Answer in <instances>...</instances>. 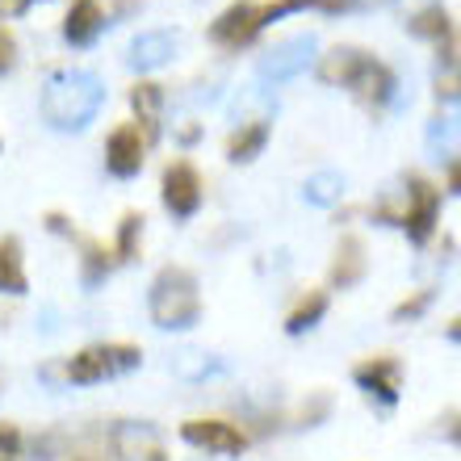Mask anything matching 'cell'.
I'll return each instance as SVG.
<instances>
[{"label": "cell", "instance_id": "obj_23", "mask_svg": "<svg viewBox=\"0 0 461 461\" xmlns=\"http://www.w3.org/2000/svg\"><path fill=\"white\" fill-rule=\"evenodd\" d=\"M323 315H328V294L311 290V294H303V298L294 303V311L285 315V331H290V336H303V331L319 328V319Z\"/></svg>", "mask_w": 461, "mask_h": 461}, {"label": "cell", "instance_id": "obj_20", "mask_svg": "<svg viewBox=\"0 0 461 461\" xmlns=\"http://www.w3.org/2000/svg\"><path fill=\"white\" fill-rule=\"evenodd\" d=\"M424 139L437 156H461V101L449 105V110H440L437 118L428 122Z\"/></svg>", "mask_w": 461, "mask_h": 461}, {"label": "cell", "instance_id": "obj_17", "mask_svg": "<svg viewBox=\"0 0 461 461\" xmlns=\"http://www.w3.org/2000/svg\"><path fill=\"white\" fill-rule=\"evenodd\" d=\"M365 268H369L365 243L357 235H344L340 248H336V260H331V290H352L365 277Z\"/></svg>", "mask_w": 461, "mask_h": 461}, {"label": "cell", "instance_id": "obj_6", "mask_svg": "<svg viewBox=\"0 0 461 461\" xmlns=\"http://www.w3.org/2000/svg\"><path fill=\"white\" fill-rule=\"evenodd\" d=\"M159 202L172 219H194L202 210V172L189 159H172L159 181Z\"/></svg>", "mask_w": 461, "mask_h": 461}, {"label": "cell", "instance_id": "obj_2", "mask_svg": "<svg viewBox=\"0 0 461 461\" xmlns=\"http://www.w3.org/2000/svg\"><path fill=\"white\" fill-rule=\"evenodd\" d=\"M147 315L159 331H189L202 319L197 277L181 265H164L147 290Z\"/></svg>", "mask_w": 461, "mask_h": 461}, {"label": "cell", "instance_id": "obj_5", "mask_svg": "<svg viewBox=\"0 0 461 461\" xmlns=\"http://www.w3.org/2000/svg\"><path fill=\"white\" fill-rule=\"evenodd\" d=\"M315 59H319V55H315V34H294V38L273 42V47L260 55L256 72H260V80L285 85V80H294V76H303Z\"/></svg>", "mask_w": 461, "mask_h": 461}, {"label": "cell", "instance_id": "obj_9", "mask_svg": "<svg viewBox=\"0 0 461 461\" xmlns=\"http://www.w3.org/2000/svg\"><path fill=\"white\" fill-rule=\"evenodd\" d=\"M110 449L118 461H168L164 457V437L147 420H122V424H113Z\"/></svg>", "mask_w": 461, "mask_h": 461}, {"label": "cell", "instance_id": "obj_34", "mask_svg": "<svg viewBox=\"0 0 461 461\" xmlns=\"http://www.w3.org/2000/svg\"><path fill=\"white\" fill-rule=\"evenodd\" d=\"M30 9V0H0V17L9 22V17H22V13Z\"/></svg>", "mask_w": 461, "mask_h": 461}, {"label": "cell", "instance_id": "obj_10", "mask_svg": "<svg viewBox=\"0 0 461 461\" xmlns=\"http://www.w3.org/2000/svg\"><path fill=\"white\" fill-rule=\"evenodd\" d=\"M143 159H147V139L139 134V126L134 122L113 126L110 139H105V168H110V176L131 181V176L143 172Z\"/></svg>", "mask_w": 461, "mask_h": 461}, {"label": "cell", "instance_id": "obj_16", "mask_svg": "<svg viewBox=\"0 0 461 461\" xmlns=\"http://www.w3.org/2000/svg\"><path fill=\"white\" fill-rule=\"evenodd\" d=\"M268 134H273V118L240 122V131L227 139V159H230V164H252V159L265 151Z\"/></svg>", "mask_w": 461, "mask_h": 461}, {"label": "cell", "instance_id": "obj_7", "mask_svg": "<svg viewBox=\"0 0 461 461\" xmlns=\"http://www.w3.org/2000/svg\"><path fill=\"white\" fill-rule=\"evenodd\" d=\"M265 34V22H260V0H235L210 22V42H219L227 50H240L248 42Z\"/></svg>", "mask_w": 461, "mask_h": 461}, {"label": "cell", "instance_id": "obj_33", "mask_svg": "<svg viewBox=\"0 0 461 461\" xmlns=\"http://www.w3.org/2000/svg\"><path fill=\"white\" fill-rule=\"evenodd\" d=\"M47 230H55V235H68V240L76 235L72 222H68V214H59V210H50V214H47Z\"/></svg>", "mask_w": 461, "mask_h": 461}, {"label": "cell", "instance_id": "obj_3", "mask_svg": "<svg viewBox=\"0 0 461 461\" xmlns=\"http://www.w3.org/2000/svg\"><path fill=\"white\" fill-rule=\"evenodd\" d=\"M139 365H143V348H134V344H93V348H80L76 357L63 361V382L97 386L105 377H122Z\"/></svg>", "mask_w": 461, "mask_h": 461}, {"label": "cell", "instance_id": "obj_18", "mask_svg": "<svg viewBox=\"0 0 461 461\" xmlns=\"http://www.w3.org/2000/svg\"><path fill=\"white\" fill-rule=\"evenodd\" d=\"M131 110L139 113V122H143V139L147 147L159 139V113H164V88L151 85V80H139V85L131 88Z\"/></svg>", "mask_w": 461, "mask_h": 461}, {"label": "cell", "instance_id": "obj_27", "mask_svg": "<svg viewBox=\"0 0 461 461\" xmlns=\"http://www.w3.org/2000/svg\"><path fill=\"white\" fill-rule=\"evenodd\" d=\"M428 303H432V290H415L411 298H402L399 306H394V323H411V319H420L428 311Z\"/></svg>", "mask_w": 461, "mask_h": 461}, {"label": "cell", "instance_id": "obj_29", "mask_svg": "<svg viewBox=\"0 0 461 461\" xmlns=\"http://www.w3.org/2000/svg\"><path fill=\"white\" fill-rule=\"evenodd\" d=\"M55 457H63V437L59 432H42L30 445V461H55Z\"/></svg>", "mask_w": 461, "mask_h": 461}, {"label": "cell", "instance_id": "obj_28", "mask_svg": "<svg viewBox=\"0 0 461 461\" xmlns=\"http://www.w3.org/2000/svg\"><path fill=\"white\" fill-rule=\"evenodd\" d=\"M25 457V437L17 424H0V461H22Z\"/></svg>", "mask_w": 461, "mask_h": 461}, {"label": "cell", "instance_id": "obj_11", "mask_svg": "<svg viewBox=\"0 0 461 461\" xmlns=\"http://www.w3.org/2000/svg\"><path fill=\"white\" fill-rule=\"evenodd\" d=\"M352 382H357L369 399L394 407L402 394V365L394 361V357H369V361H361L352 369Z\"/></svg>", "mask_w": 461, "mask_h": 461}, {"label": "cell", "instance_id": "obj_1", "mask_svg": "<svg viewBox=\"0 0 461 461\" xmlns=\"http://www.w3.org/2000/svg\"><path fill=\"white\" fill-rule=\"evenodd\" d=\"M101 105H105V85H101V76L85 72V68L55 72L42 88V101H38L42 122L50 131H85Z\"/></svg>", "mask_w": 461, "mask_h": 461}, {"label": "cell", "instance_id": "obj_38", "mask_svg": "<svg viewBox=\"0 0 461 461\" xmlns=\"http://www.w3.org/2000/svg\"><path fill=\"white\" fill-rule=\"evenodd\" d=\"M390 0H357V9H386Z\"/></svg>", "mask_w": 461, "mask_h": 461}, {"label": "cell", "instance_id": "obj_4", "mask_svg": "<svg viewBox=\"0 0 461 461\" xmlns=\"http://www.w3.org/2000/svg\"><path fill=\"white\" fill-rule=\"evenodd\" d=\"M440 222V189L424 176H407V202L399 210V227L407 230V240L424 248L432 235H437Z\"/></svg>", "mask_w": 461, "mask_h": 461}, {"label": "cell", "instance_id": "obj_8", "mask_svg": "<svg viewBox=\"0 0 461 461\" xmlns=\"http://www.w3.org/2000/svg\"><path fill=\"white\" fill-rule=\"evenodd\" d=\"M181 440L194 449L219 453V457H240L248 449V432L227 420H185L181 424Z\"/></svg>", "mask_w": 461, "mask_h": 461}, {"label": "cell", "instance_id": "obj_15", "mask_svg": "<svg viewBox=\"0 0 461 461\" xmlns=\"http://www.w3.org/2000/svg\"><path fill=\"white\" fill-rule=\"evenodd\" d=\"M105 30V9H101V0H72V9L63 17V38L72 42V47H93Z\"/></svg>", "mask_w": 461, "mask_h": 461}, {"label": "cell", "instance_id": "obj_35", "mask_svg": "<svg viewBox=\"0 0 461 461\" xmlns=\"http://www.w3.org/2000/svg\"><path fill=\"white\" fill-rule=\"evenodd\" d=\"M315 9H323V13H348V9H357V0H315Z\"/></svg>", "mask_w": 461, "mask_h": 461}, {"label": "cell", "instance_id": "obj_30", "mask_svg": "<svg viewBox=\"0 0 461 461\" xmlns=\"http://www.w3.org/2000/svg\"><path fill=\"white\" fill-rule=\"evenodd\" d=\"M13 63H17V38L0 25V76L13 72Z\"/></svg>", "mask_w": 461, "mask_h": 461}, {"label": "cell", "instance_id": "obj_13", "mask_svg": "<svg viewBox=\"0 0 461 461\" xmlns=\"http://www.w3.org/2000/svg\"><path fill=\"white\" fill-rule=\"evenodd\" d=\"M374 59L369 50H361V47H331L328 55H319V63H315V72H319V80L323 85H331V88H348L357 76H361V68Z\"/></svg>", "mask_w": 461, "mask_h": 461}, {"label": "cell", "instance_id": "obj_31", "mask_svg": "<svg viewBox=\"0 0 461 461\" xmlns=\"http://www.w3.org/2000/svg\"><path fill=\"white\" fill-rule=\"evenodd\" d=\"M323 415H328V399H323V394H315V399H311V402L303 407V424H306V428H315L319 420H323Z\"/></svg>", "mask_w": 461, "mask_h": 461}, {"label": "cell", "instance_id": "obj_36", "mask_svg": "<svg viewBox=\"0 0 461 461\" xmlns=\"http://www.w3.org/2000/svg\"><path fill=\"white\" fill-rule=\"evenodd\" d=\"M449 194L461 197V156L449 159Z\"/></svg>", "mask_w": 461, "mask_h": 461}, {"label": "cell", "instance_id": "obj_24", "mask_svg": "<svg viewBox=\"0 0 461 461\" xmlns=\"http://www.w3.org/2000/svg\"><path fill=\"white\" fill-rule=\"evenodd\" d=\"M168 369H172L176 377H181V382H206L210 374H219L222 365L214 361V357H206V352L185 348V352H176V357L168 361Z\"/></svg>", "mask_w": 461, "mask_h": 461}, {"label": "cell", "instance_id": "obj_39", "mask_svg": "<svg viewBox=\"0 0 461 461\" xmlns=\"http://www.w3.org/2000/svg\"><path fill=\"white\" fill-rule=\"evenodd\" d=\"M72 461H105V453H80V457H72Z\"/></svg>", "mask_w": 461, "mask_h": 461}, {"label": "cell", "instance_id": "obj_25", "mask_svg": "<svg viewBox=\"0 0 461 461\" xmlns=\"http://www.w3.org/2000/svg\"><path fill=\"white\" fill-rule=\"evenodd\" d=\"M303 197L311 206H336L344 197V176L340 172H315V176H306Z\"/></svg>", "mask_w": 461, "mask_h": 461}, {"label": "cell", "instance_id": "obj_12", "mask_svg": "<svg viewBox=\"0 0 461 461\" xmlns=\"http://www.w3.org/2000/svg\"><path fill=\"white\" fill-rule=\"evenodd\" d=\"M352 97L361 101L365 110H386L390 105V97H394V88H399V80H394V72H390L386 63L382 59H369L361 68V76H357V80H352Z\"/></svg>", "mask_w": 461, "mask_h": 461}, {"label": "cell", "instance_id": "obj_21", "mask_svg": "<svg viewBox=\"0 0 461 461\" xmlns=\"http://www.w3.org/2000/svg\"><path fill=\"white\" fill-rule=\"evenodd\" d=\"M113 248H105V243L97 240H85V256H80V285H85L88 294L101 290L105 285V277L113 273Z\"/></svg>", "mask_w": 461, "mask_h": 461}, {"label": "cell", "instance_id": "obj_22", "mask_svg": "<svg viewBox=\"0 0 461 461\" xmlns=\"http://www.w3.org/2000/svg\"><path fill=\"white\" fill-rule=\"evenodd\" d=\"M407 30H411L415 38L437 42V47L453 42V22H449V13H445V5H424V9H420L411 22H407Z\"/></svg>", "mask_w": 461, "mask_h": 461}, {"label": "cell", "instance_id": "obj_32", "mask_svg": "<svg viewBox=\"0 0 461 461\" xmlns=\"http://www.w3.org/2000/svg\"><path fill=\"white\" fill-rule=\"evenodd\" d=\"M440 432H445V437H449L453 445L461 449V411H449V415H445V420H440Z\"/></svg>", "mask_w": 461, "mask_h": 461}, {"label": "cell", "instance_id": "obj_37", "mask_svg": "<svg viewBox=\"0 0 461 461\" xmlns=\"http://www.w3.org/2000/svg\"><path fill=\"white\" fill-rule=\"evenodd\" d=\"M445 336H449V340H453V344H461V315H457V319H453L449 328H445Z\"/></svg>", "mask_w": 461, "mask_h": 461}, {"label": "cell", "instance_id": "obj_26", "mask_svg": "<svg viewBox=\"0 0 461 461\" xmlns=\"http://www.w3.org/2000/svg\"><path fill=\"white\" fill-rule=\"evenodd\" d=\"M143 248V214L139 210H126L118 222V235H113V256L118 260H134Z\"/></svg>", "mask_w": 461, "mask_h": 461}, {"label": "cell", "instance_id": "obj_19", "mask_svg": "<svg viewBox=\"0 0 461 461\" xmlns=\"http://www.w3.org/2000/svg\"><path fill=\"white\" fill-rule=\"evenodd\" d=\"M25 290H30V277H25L22 240H17V235H5V240H0V294L22 298Z\"/></svg>", "mask_w": 461, "mask_h": 461}, {"label": "cell", "instance_id": "obj_14", "mask_svg": "<svg viewBox=\"0 0 461 461\" xmlns=\"http://www.w3.org/2000/svg\"><path fill=\"white\" fill-rule=\"evenodd\" d=\"M172 55H176V34H172V30H147V34H139L131 42L126 63H131L134 72H156Z\"/></svg>", "mask_w": 461, "mask_h": 461}]
</instances>
